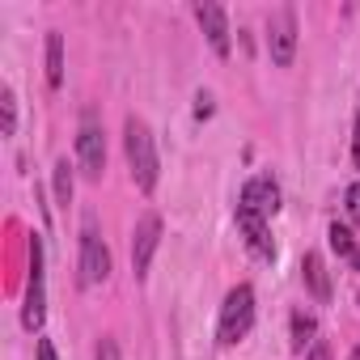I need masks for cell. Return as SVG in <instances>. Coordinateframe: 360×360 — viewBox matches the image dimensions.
I'll list each match as a JSON object with an SVG mask.
<instances>
[{
  "label": "cell",
  "mask_w": 360,
  "mask_h": 360,
  "mask_svg": "<svg viewBox=\"0 0 360 360\" xmlns=\"http://www.w3.org/2000/svg\"><path fill=\"white\" fill-rule=\"evenodd\" d=\"M123 148H127V165H131V178H136V187L144 195L157 191V174H161V161H157V144H153V131L144 119L127 115L123 123Z\"/></svg>",
  "instance_id": "6da1fadb"
},
{
  "label": "cell",
  "mask_w": 360,
  "mask_h": 360,
  "mask_svg": "<svg viewBox=\"0 0 360 360\" xmlns=\"http://www.w3.org/2000/svg\"><path fill=\"white\" fill-rule=\"evenodd\" d=\"M250 326H255V288H250V284H238V288H229V297H225V305H221L217 339H221L225 347H233V343H242V339L250 335Z\"/></svg>",
  "instance_id": "7a4b0ae2"
},
{
  "label": "cell",
  "mask_w": 360,
  "mask_h": 360,
  "mask_svg": "<svg viewBox=\"0 0 360 360\" xmlns=\"http://www.w3.org/2000/svg\"><path fill=\"white\" fill-rule=\"evenodd\" d=\"M47 318V288H43V238L30 233V276H26V305H22V322L26 330H39Z\"/></svg>",
  "instance_id": "3957f363"
},
{
  "label": "cell",
  "mask_w": 360,
  "mask_h": 360,
  "mask_svg": "<svg viewBox=\"0 0 360 360\" xmlns=\"http://www.w3.org/2000/svg\"><path fill=\"white\" fill-rule=\"evenodd\" d=\"M267 51L276 68H288L297 56V13L292 9H276L267 18Z\"/></svg>",
  "instance_id": "277c9868"
},
{
  "label": "cell",
  "mask_w": 360,
  "mask_h": 360,
  "mask_svg": "<svg viewBox=\"0 0 360 360\" xmlns=\"http://www.w3.org/2000/svg\"><path fill=\"white\" fill-rule=\"evenodd\" d=\"M77 157H81L85 178H102V169H106V136H102L94 110H85V119H81V131H77Z\"/></svg>",
  "instance_id": "5b68a950"
},
{
  "label": "cell",
  "mask_w": 360,
  "mask_h": 360,
  "mask_svg": "<svg viewBox=\"0 0 360 360\" xmlns=\"http://www.w3.org/2000/svg\"><path fill=\"white\" fill-rule=\"evenodd\" d=\"M106 276H110V250H106L102 233L94 229V221H85V229H81V284L89 288V284H102Z\"/></svg>",
  "instance_id": "8992f818"
},
{
  "label": "cell",
  "mask_w": 360,
  "mask_h": 360,
  "mask_svg": "<svg viewBox=\"0 0 360 360\" xmlns=\"http://www.w3.org/2000/svg\"><path fill=\"white\" fill-rule=\"evenodd\" d=\"M161 217L157 212H144L140 221H136V233H131V271H136V280H144L148 276V263H153V255H157V246H161Z\"/></svg>",
  "instance_id": "52a82bcc"
},
{
  "label": "cell",
  "mask_w": 360,
  "mask_h": 360,
  "mask_svg": "<svg viewBox=\"0 0 360 360\" xmlns=\"http://www.w3.org/2000/svg\"><path fill=\"white\" fill-rule=\"evenodd\" d=\"M238 229H242V238H246V246L259 255V259H276V242H271V229H267V217L259 212V208H250V204H242L238 200Z\"/></svg>",
  "instance_id": "ba28073f"
},
{
  "label": "cell",
  "mask_w": 360,
  "mask_h": 360,
  "mask_svg": "<svg viewBox=\"0 0 360 360\" xmlns=\"http://www.w3.org/2000/svg\"><path fill=\"white\" fill-rule=\"evenodd\" d=\"M195 22H200V30L208 34V43H212V51L217 56H229V18H225V9L221 5H195Z\"/></svg>",
  "instance_id": "9c48e42d"
},
{
  "label": "cell",
  "mask_w": 360,
  "mask_h": 360,
  "mask_svg": "<svg viewBox=\"0 0 360 360\" xmlns=\"http://www.w3.org/2000/svg\"><path fill=\"white\" fill-rule=\"evenodd\" d=\"M242 204H250V208H259L263 217H271V212H280V187H276V178H267V174H259V178H250V183L242 187Z\"/></svg>",
  "instance_id": "30bf717a"
},
{
  "label": "cell",
  "mask_w": 360,
  "mask_h": 360,
  "mask_svg": "<svg viewBox=\"0 0 360 360\" xmlns=\"http://www.w3.org/2000/svg\"><path fill=\"white\" fill-rule=\"evenodd\" d=\"M301 280H305V288L314 292V301H330V276H326V263H322L318 250H309V255L301 259Z\"/></svg>",
  "instance_id": "8fae6325"
},
{
  "label": "cell",
  "mask_w": 360,
  "mask_h": 360,
  "mask_svg": "<svg viewBox=\"0 0 360 360\" xmlns=\"http://www.w3.org/2000/svg\"><path fill=\"white\" fill-rule=\"evenodd\" d=\"M47 85L51 89L64 85V34L60 30L47 34Z\"/></svg>",
  "instance_id": "7c38bea8"
},
{
  "label": "cell",
  "mask_w": 360,
  "mask_h": 360,
  "mask_svg": "<svg viewBox=\"0 0 360 360\" xmlns=\"http://www.w3.org/2000/svg\"><path fill=\"white\" fill-rule=\"evenodd\" d=\"M314 335H318V322H314V314H292V347H297V352H305V343L314 347V343H318Z\"/></svg>",
  "instance_id": "4fadbf2b"
},
{
  "label": "cell",
  "mask_w": 360,
  "mask_h": 360,
  "mask_svg": "<svg viewBox=\"0 0 360 360\" xmlns=\"http://www.w3.org/2000/svg\"><path fill=\"white\" fill-rule=\"evenodd\" d=\"M326 238H330V250H335V255H343V259H352V255L360 250V242L352 238V229H347V225H339V221L330 225V233H326Z\"/></svg>",
  "instance_id": "5bb4252c"
},
{
  "label": "cell",
  "mask_w": 360,
  "mask_h": 360,
  "mask_svg": "<svg viewBox=\"0 0 360 360\" xmlns=\"http://www.w3.org/2000/svg\"><path fill=\"white\" fill-rule=\"evenodd\" d=\"M56 200L64 208L72 204V169H68V161H56Z\"/></svg>",
  "instance_id": "9a60e30c"
},
{
  "label": "cell",
  "mask_w": 360,
  "mask_h": 360,
  "mask_svg": "<svg viewBox=\"0 0 360 360\" xmlns=\"http://www.w3.org/2000/svg\"><path fill=\"white\" fill-rule=\"evenodd\" d=\"M0 110H5V136H13V127H18V98H13L9 85L0 89Z\"/></svg>",
  "instance_id": "2e32d148"
},
{
  "label": "cell",
  "mask_w": 360,
  "mask_h": 360,
  "mask_svg": "<svg viewBox=\"0 0 360 360\" xmlns=\"http://www.w3.org/2000/svg\"><path fill=\"white\" fill-rule=\"evenodd\" d=\"M94 356H98V360H123V356H119V343H115L110 335L98 339V352H94Z\"/></svg>",
  "instance_id": "e0dca14e"
},
{
  "label": "cell",
  "mask_w": 360,
  "mask_h": 360,
  "mask_svg": "<svg viewBox=\"0 0 360 360\" xmlns=\"http://www.w3.org/2000/svg\"><path fill=\"white\" fill-rule=\"evenodd\" d=\"M343 200H347V217H352V221H360V183H352Z\"/></svg>",
  "instance_id": "ac0fdd59"
},
{
  "label": "cell",
  "mask_w": 360,
  "mask_h": 360,
  "mask_svg": "<svg viewBox=\"0 0 360 360\" xmlns=\"http://www.w3.org/2000/svg\"><path fill=\"white\" fill-rule=\"evenodd\" d=\"M305 360H330V343H326V339H318V343L305 352Z\"/></svg>",
  "instance_id": "d6986e66"
},
{
  "label": "cell",
  "mask_w": 360,
  "mask_h": 360,
  "mask_svg": "<svg viewBox=\"0 0 360 360\" xmlns=\"http://www.w3.org/2000/svg\"><path fill=\"white\" fill-rule=\"evenodd\" d=\"M34 360H60V356H56V343H51V339H39V347H34Z\"/></svg>",
  "instance_id": "ffe728a7"
},
{
  "label": "cell",
  "mask_w": 360,
  "mask_h": 360,
  "mask_svg": "<svg viewBox=\"0 0 360 360\" xmlns=\"http://www.w3.org/2000/svg\"><path fill=\"white\" fill-rule=\"evenodd\" d=\"M195 115H200V119H208V115H212V98H208V94H200V98H195Z\"/></svg>",
  "instance_id": "44dd1931"
},
{
  "label": "cell",
  "mask_w": 360,
  "mask_h": 360,
  "mask_svg": "<svg viewBox=\"0 0 360 360\" xmlns=\"http://www.w3.org/2000/svg\"><path fill=\"white\" fill-rule=\"evenodd\" d=\"M352 161H356V169H360V119H356V131H352Z\"/></svg>",
  "instance_id": "7402d4cb"
},
{
  "label": "cell",
  "mask_w": 360,
  "mask_h": 360,
  "mask_svg": "<svg viewBox=\"0 0 360 360\" xmlns=\"http://www.w3.org/2000/svg\"><path fill=\"white\" fill-rule=\"evenodd\" d=\"M352 263H356V271H360V250H356V255H352Z\"/></svg>",
  "instance_id": "603a6c76"
},
{
  "label": "cell",
  "mask_w": 360,
  "mask_h": 360,
  "mask_svg": "<svg viewBox=\"0 0 360 360\" xmlns=\"http://www.w3.org/2000/svg\"><path fill=\"white\" fill-rule=\"evenodd\" d=\"M347 360H360V347H352V356H347Z\"/></svg>",
  "instance_id": "cb8c5ba5"
}]
</instances>
